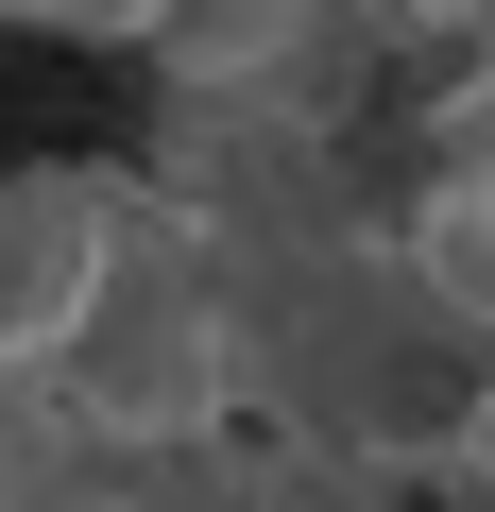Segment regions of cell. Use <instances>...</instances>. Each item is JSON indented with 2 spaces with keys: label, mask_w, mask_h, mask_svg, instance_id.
Masks as SVG:
<instances>
[{
  "label": "cell",
  "mask_w": 495,
  "mask_h": 512,
  "mask_svg": "<svg viewBox=\"0 0 495 512\" xmlns=\"http://www.w3.org/2000/svg\"><path fill=\"white\" fill-rule=\"evenodd\" d=\"M461 222L495 239V103H478V154H461Z\"/></svg>",
  "instance_id": "obj_1"
}]
</instances>
